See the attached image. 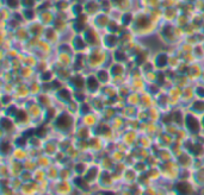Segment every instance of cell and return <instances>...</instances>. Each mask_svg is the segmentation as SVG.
Masks as SVG:
<instances>
[{
  "label": "cell",
  "instance_id": "6da1fadb",
  "mask_svg": "<svg viewBox=\"0 0 204 195\" xmlns=\"http://www.w3.org/2000/svg\"><path fill=\"white\" fill-rule=\"evenodd\" d=\"M187 127L190 129L192 132H197L199 129V123H198V120L196 119V118H193V117H189L187 118Z\"/></svg>",
  "mask_w": 204,
  "mask_h": 195
},
{
  "label": "cell",
  "instance_id": "7a4b0ae2",
  "mask_svg": "<svg viewBox=\"0 0 204 195\" xmlns=\"http://www.w3.org/2000/svg\"><path fill=\"white\" fill-rule=\"evenodd\" d=\"M5 5H6V7L8 10L16 11L22 6V0H6Z\"/></svg>",
  "mask_w": 204,
  "mask_h": 195
},
{
  "label": "cell",
  "instance_id": "5b68a950",
  "mask_svg": "<svg viewBox=\"0 0 204 195\" xmlns=\"http://www.w3.org/2000/svg\"><path fill=\"white\" fill-rule=\"evenodd\" d=\"M98 86V80L94 77V76H91V77H88L87 79V87L90 89H94L97 88Z\"/></svg>",
  "mask_w": 204,
  "mask_h": 195
},
{
  "label": "cell",
  "instance_id": "277c9868",
  "mask_svg": "<svg viewBox=\"0 0 204 195\" xmlns=\"http://www.w3.org/2000/svg\"><path fill=\"white\" fill-rule=\"evenodd\" d=\"M36 0H22V7L24 8H34L36 6Z\"/></svg>",
  "mask_w": 204,
  "mask_h": 195
},
{
  "label": "cell",
  "instance_id": "8992f818",
  "mask_svg": "<svg viewBox=\"0 0 204 195\" xmlns=\"http://www.w3.org/2000/svg\"><path fill=\"white\" fill-rule=\"evenodd\" d=\"M132 20V14L131 13H124L122 16V23L124 25H129Z\"/></svg>",
  "mask_w": 204,
  "mask_h": 195
},
{
  "label": "cell",
  "instance_id": "52a82bcc",
  "mask_svg": "<svg viewBox=\"0 0 204 195\" xmlns=\"http://www.w3.org/2000/svg\"><path fill=\"white\" fill-rule=\"evenodd\" d=\"M156 62H158V65H159V67H164V65H166V62H167L166 55H160L159 58L156 60Z\"/></svg>",
  "mask_w": 204,
  "mask_h": 195
},
{
  "label": "cell",
  "instance_id": "3957f363",
  "mask_svg": "<svg viewBox=\"0 0 204 195\" xmlns=\"http://www.w3.org/2000/svg\"><path fill=\"white\" fill-rule=\"evenodd\" d=\"M22 13H23V17L28 18V19H32V18L36 17V12H35L34 8H24Z\"/></svg>",
  "mask_w": 204,
  "mask_h": 195
}]
</instances>
